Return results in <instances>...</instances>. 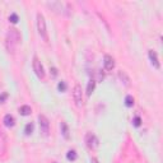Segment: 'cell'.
I'll use <instances>...</instances> for the list:
<instances>
[{"instance_id":"obj_1","label":"cell","mask_w":163,"mask_h":163,"mask_svg":"<svg viewBox=\"0 0 163 163\" xmlns=\"http://www.w3.org/2000/svg\"><path fill=\"white\" fill-rule=\"evenodd\" d=\"M20 41V33L18 32V30L16 28H10L6 33V38H5V46H6V50L9 52H14L16 50L17 45L19 44Z\"/></svg>"},{"instance_id":"obj_2","label":"cell","mask_w":163,"mask_h":163,"mask_svg":"<svg viewBox=\"0 0 163 163\" xmlns=\"http://www.w3.org/2000/svg\"><path fill=\"white\" fill-rule=\"evenodd\" d=\"M37 30H38V33L40 36L44 38L45 41H47V28H46V20H45V17L42 16L41 13L37 14Z\"/></svg>"},{"instance_id":"obj_3","label":"cell","mask_w":163,"mask_h":163,"mask_svg":"<svg viewBox=\"0 0 163 163\" xmlns=\"http://www.w3.org/2000/svg\"><path fill=\"white\" fill-rule=\"evenodd\" d=\"M73 98L76 105V107H82L83 105V93H82V87L79 84H75L73 89Z\"/></svg>"},{"instance_id":"obj_4","label":"cell","mask_w":163,"mask_h":163,"mask_svg":"<svg viewBox=\"0 0 163 163\" xmlns=\"http://www.w3.org/2000/svg\"><path fill=\"white\" fill-rule=\"evenodd\" d=\"M33 70L36 75L40 78V79H44L45 78V69H44V65L41 64V61L38 60V58L34 56L33 58Z\"/></svg>"},{"instance_id":"obj_5","label":"cell","mask_w":163,"mask_h":163,"mask_svg":"<svg viewBox=\"0 0 163 163\" xmlns=\"http://www.w3.org/2000/svg\"><path fill=\"white\" fill-rule=\"evenodd\" d=\"M38 122H40L41 133L44 134L45 136H47L48 130H50V122H48V119H47L45 115H40V116H38Z\"/></svg>"},{"instance_id":"obj_6","label":"cell","mask_w":163,"mask_h":163,"mask_svg":"<svg viewBox=\"0 0 163 163\" xmlns=\"http://www.w3.org/2000/svg\"><path fill=\"white\" fill-rule=\"evenodd\" d=\"M6 147H8V140H6L5 133L0 129V157L6 153Z\"/></svg>"},{"instance_id":"obj_7","label":"cell","mask_w":163,"mask_h":163,"mask_svg":"<svg viewBox=\"0 0 163 163\" xmlns=\"http://www.w3.org/2000/svg\"><path fill=\"white\" fill-rule=\"evenodd\" d=\"M86 143H87L88 148H90V149H96V148L98 147V139L92 133H88L87 136H86Z\"/></svg>"},{"instance_id":"obj_8","label":"cell","mask_w":163,"mask_h":163,"mask_svg":"<svg viewBox=\"0 0 163 163\" xmlns=\"http://www.w3.org/2000/svg\"><path fill=\"white\" fill-rule=\"evenodd\" d=\"M148 56H149V60H151V64L155 68V69H159L161 68V64H159V60H158V56H157V52L153 51V50H149L148 52Z\"/></svg>"},{"instance_id":"obj_9","label":"cell","mask_w":163,"mask_h":163,"mask_svg":"<svg viewBox=\"0 0 163 163\" xmlns=\"http://www.w3.org/2000/svg\"><path fill=\"white\" fill-rule=\"evenodd\" d=\"M103 65H105V69L106 70H112L113 68H115V60H113L112 56L105 55V58H103Z\"/></svg>"},{"instance_id":"obj_10","label":"cell","mask_w":163,"mask_h":163,"mask_svg":"<svg viewBox=\"0 0 163 163\" xmlns=\"http://www.w3.org/2000/svg\"><path fill=\"white\" fill-rule=\"evenodd\" d=\"M14 122H16V120H14V117L10 115V113H8V115L4 116V125H5L6 127L14 126Z\"/></svg>"},{"instance_id":"obj_11","label":"cell","mask_w":163,"mask_h":163,"mask_svg":"<svg viewBox=\"0 0 163 163\" xmlns=\"http://www.w3.org/2000/svg\"><path fill=\"white\" fill-rule=\"evenodd\" d=\"M31 112H32V108L30 107V106H27V105L20 106V107H19V113H20L22 116H28V115H31Z\"/></svg>"},{"instance_id":"obj_12","label":"cell","mask_w":163,"mask_h":163,"mask_svg":"<svg viewBox=\"0 0 163 163\" xmlns=\"http://www.w3.org/2000/svg\"><path fill=\"white\" fill-rule=\"evenodd\" d=\"M96 88V82L92 79L88 82V86H87V96H90L92 93H93V90Z\"/></svg>"},{"instance_id":"obj_13","label":"cell","mask_w":163,"mask_h":163,"mask_svg":"<svg viewBox=\"0 0 163 163\" xmlns=\"http://www.w3.org/2000/svg\"><path fill=\"white\" fill-rule=\"evenodd\" d=\"M76 157H78V155H76V152L74 151V149H72V151H69L68 153H66V158H68V161H75L76 159Z\"/></svg>"},{"instance_id":"obj_14","label":"cell","mask_w":163,"mask_h":163,"mask_svg":"<svg viewBox=\"0 0 163 163\" xmlns=\"http://www.w3.org/2000/svg\"><path fill=\"white\" fill-rule=\"evenodd\" d=\"M125 106H126V107H133V106H134V98H133V96H126L125 97Z\"/></svg>"},{"instance_id":"obj_15","label":"cell","mask_w":163,"mask_h":163,"mask_svg":"<svg viewBox=\"0 0 163 163\" xmlns=\"http://www.w3.org/2000/svg\"><path fill=\"white\" fill-rule=\"evenodd\" d=\"M33 124L32 122H30V124H27L26 125V127H24V133H26V135H31L32 134V131H33Z\"/></svg>"},{"instance_id":"obj_16","label":"cell","mask_w":163,"mask_h":163,"mask_svg":"<svg viewBox=\"0 0 163 163\" xmlns=\"http://www.w3.org/2000/svg\"><path fill=\"white\" fill-rule=\"evenodd\" d=\"M61 129H62V135L65 136V138H68L69 136L68 135V126H66L65 122H61Z\"/></svg>"},{"instance_id":"obj_17","label":"cell","mask_w":163,"mask_h":163,"mask_svg":"<svg viewBox=\"0 0 163 163\" xmlns=\"http://www.w3.org/2000/svg\"><path fill=\"white\" fill-rule=\"evenodd\" d=\"M58 89H59L60 92H65V90H66V83H65V82H60V83L58 84Z\"/></svg>"},{"instance_id":"obj_18","label":"cell","mask_w":163,"mask_h":163,"mask_svg":"<svg viewBox=\"0 0 163 163\" xmlns=\"http://www.w3.org/2000/svg\"><path fill=\"white\" fill-rule=\"evenodd\" d=\"M133 124H134V126H140L141 125V119L139 117V116H136V117H134V120H133Z\"/></svg>"},{"instance_id":"obj_19","label":"cell","mask_w":163,"mask_h":163,"mask_svg":"<svg viewBox=\"0 0 163 163\" xmlns=\"http://www.w3.org/2000/svg\"><path fill=\"white\" fill-rule=\"evenodd\" d=\"M9 20H10V22L12 23H17L18 22V16H17V14H10V17H9Z\"/></svg>"},{"instance_id":"obj_20","label":"cell","mask_w":163,"mask_h":163,"mask_svg":"<svg viewBox=\"0 0 163 163\" xmlns=\"http://www.w3.org/2000/svg\"><path fill=\"white\" fill-rule=\"evenodd\" d=\"M5 98H6V93H3L2 96H0V103H3L5 101Z\"/></svg>"},{"instance_id":"obj_21","label":"cell","mask_w":163,"mask_h":163,"mask_svg":"<svg viewBox=\"0 0 163 163\" xmlns=\"http://www.w3.org/2000/svg\"><path fill=\"white\" fill-rule=\"evenodd\" d=\"M51 70H52V75H54V76H56V75H58V72H56V69H55V68H52Z\"/></svg>"},{"instance_id":"obj_22","label":"cell","mask_w":163,"mask_h":163,"mask_svg":"<svg viewBox=\"0 0 163 163\" xmlns=\"http://www.w3.org/2000/svg\"><path fill=\"white\" fill-rule=\"evenodd\" d=\"M54 163H58V162H54Z\"/></svg>"}]
</instances>
